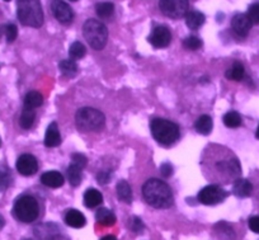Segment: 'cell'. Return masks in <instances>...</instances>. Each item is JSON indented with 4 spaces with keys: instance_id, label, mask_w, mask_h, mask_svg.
Returning <instances> with one entry per match:
<instances>
[{
    "instance_id": "37",
    "label": "cell",
    "mask_w": 259,
    "mask_h": 240,
    "mask_svg": "<svg viewBox=\"0 0 259 240\" xmlns=\"http://www.w3.org/2000/svg\"><path fill=\"white\" fill-rule=\"evenodd\" d=\"M131 229H133L135 232L143 231L144 224L143 221H141V219H139V217H134V219L131 220Z\"/></svg>"
},
{
    "instance_id": "7",
    "label": "cell",
    "mask_w": 259,
    "mask_h": 240,
    "mask_svg": "<svg viewBox=\"0 0 259 240\" xmlns=\"http://www.w3.org/2000/svg\"><path fill=\"white\" fill-rule=\"evenodd\" d=\"M159 7L164 16L178 19L188 13V0H159Z\"/></svg>"
},
{
    "instance_id": "22",
    "label": "cell",
    "mask_w": 259,
    "mask_h": 240,
    "mask_svg": "<svg viewBox=\"0 0 259 240\" xmlns=\"http://www.w3.org/2000/svg\"><path fill=\"white\" fill-rule=\"evenodd\" d=\"M117 196L124 204H130L133 201V191H131V187L126 181H119L117 183Z\"/></svg>"
},
{
    "instance_id": "21",
    "label": "cell",
    "mask_w": 259,
    "mask_h": 240,
    "mask_svg": "<svg viewBox=\"0 0 259 240\" xmlns=\"http://www.w3.org/2000/svg\"><path fill=\"white\" fill-rule=\"evenodd\" d=\"M96 219L104 226H112L116 224V215L108 209H99L96 214Z\"/></svg>"
},
{
    "instance_id": "10",
    "label": "cell",
    "mask_w": 259,
    "mask_h": 240,
    "mask_svg": "<svg viewBox=\"0 0 259 240\" xmlns=\"http://www.w3.org/2000/svg\"><path fill=\"white\" fill-rule=\"evenodd\" d=\"M148 41L155 49H165L171 41V33L165 26H156L149 36Z\"/></svg>"
},
{
    "instance_id": "11",
    "label": "cell",
    "mask_w": 259,
    "mask_h": 240,
    "mask_svg": "<svg viewBox=\"0 0 259 240\" xmlns=\"http://www.w3.org/2000/svg\"><path fill=\"white\" fill-rule=\"evenodd\" d=\"M16 167L19 174L24 177H29L37 173V171H38V162H37V159L33 155L23 154L18 157Z\"/></svg>"
},
{
    "instance_id": "36",
    "label": "cell",
    "mask_w": 259,
    "mask_h": 240,
    "mask_svg": "<svg viewBox=\"0 0 259 240\" xmlns=\"http://www.w3.org/2000/svg\"><path fill=\"white\" fill-rule=\"evenodd\" d=\"M97 181H98L99 184H107L111 181V173L107 171L99 172L98 176H97Z\"/></svg>"
},
{
    "instance_id": "2",
    "label": "cell",
    "mask_w": 259,
    "mask_h": 240,
    "mask_svg": "<svg viewBox=\"0 0 259 240\" xmlns=\"http://www.w3.org/2000/svg\"><path fill=\"white\" fill-rule=\"evenodd\" d=\"M17 14L23 26L39 28L44 24V12L39 0H17Z\"/></svg>"
},
{
    "instance_id": "15",
    "label": "cell",
    "mask_w": 259,
    "mask_h": 240,
    "mask_svg": "<svg viewBox=\"0 0 259 240\" xmlns=\"http://www.w3.org/2000/svg\"><path fill=\"white\" fill-rule=\"evenodd\" d=\"M61 142V135L59 132V127L55 122L49 125L46 130V135H45V145L47 147H55L60 145Z\"/></svg>"
},
{
    "instance_id": "44",
    "label": "cell",
    "mask_w": 259,
    "mask_h": 240,
    "mask_svg": "<svg viewBox=\"0 0 259 240\" xmlns=\"http://www.w3.org/2000/svg\"><path fill=\"white\" fill-rule=\"evenodd\" d=\"M256 137L259 139V126H258V130H256Z\"/></svg>"
},
{
    "instance_id": "41",
    "label": "cell",
    "mask_w": 259,
    "mask_h": 240,
    "mask_svg": "<svg viewBox=\"0 0 259 240\" xmlns=\"http://www.w3.org/2000/svg\"><path fill=\"white\" fill-rule=\"evenodd\" d=\"M4 225H6V220H4V217L2 216V215H0V230L3 229Z\"/></svg>"
},
{
    "instance_id": "30",
    "label": "cell",
    "mask_w": 259,
    "mask_h": 240,
    "mask_svg": "<svg viewBox=\"0 0 259 240\" xmlns=\"http://www.w3.org/2000/svg\"><path fill=\"white\" fill-rule=\"evenodd\" d=\"M87 50L84 47L83 44L80 42H74L73 45L69 49V56H70L71 60H80L85 56Z\"/></svg>"
},
{
    "instance_id": "19",
    "label": "cell",
    "mask_w": 259,
    "mask_h": 240,
    "mask_svg": "<svg viewBox=\"0 0 259 240\" xmlns=\"http://www.w3.org/2000/svg\"><path fill=\"white\" fill-rule=\"evenodd\" d=\"M213 122L212 118L207 114H203V116L198 117V119L194 124V127H196V131L201 135H208L212 131Z\"/></svg>"
},
{
    "instance_id": "12",
    "label": "cell",
    "mask_w": 259,
    "mask_h": 240,
    "mask_svg": "<svg viewBox=\"0 0 259 240\" xmlns=\"http://www.w3.org/2000/svg\"><path fill=\"white\" fill-rule=\"evenodd\" d=\"M52 13L55 18L61 23H70L74 18V13L68 4L62 2V0H52L51 3Z\"/></svg>"
},
{
    "instance_id": "3",
    "label": "cell",
    "mask_w": 259,
    "mask_h": 240,
    "mask_svg": "<svg viewBox=\"0 0 259 240\" xmlns=\"http://www.w3.org/2000/svg\"><path fill=\"white\" fill-rule=\"evenodd\" d=\"M151 134L159 144L164 146L174 144L179 139V127L165 118H154L150 125Z\"/></svg>"
},
{
    "instance_id": "6",
    "label": "cell",
    "mask_w": 259,
    "mask_h": 240,
    "mask_svg": "<svg viewBox=\"0 0 259 240\" xmlns=\"http://www.w3.org/2000/svg\"><path fill=\"white\" fill-rule=\"evenodd\" d=\"M83 34L89 46L93 47L94 50L103 49L107 44V39H108L107 27L98 19H88L84 23Z\"/></svg>"
},
{
    "instance_id": "27",
    "label": "cell",
    "mask_w": 259,
    "mask_h": 240,
    "mask_svg": "<svg viewBox=\"0 0 259 240\" xmlns=\"http://www.w3.org/2000/svg\"><path fill=\"white\" fill-rule=\"evenodd\" d=\"M218 167L220 168V171L228 172V174H230V176L238 177L240 174V166H239L238 160L235 159L221 162V163H218Z\"/></svg>"
},
{
    "instance_id": "9",
    "label": "cell",
    "mask_w": 259,
    "mask_h": 240,
    "mask_svg": "<svg viewBox=\"0 0 259 240\" xmlns=\"http://www.w3.org/2000/svg\"><path fill=\"white\" fill-rule=\"evenodd\" d=\"M34 235L38 240H66L61 229L52 222L38 225L34 229Z\"/></svg>"
},
{
    "instance_id": "16",
    "label": "cell",
    "mask_w": 259,
    "mask_h": 240,
    "mask_svg": "<svg viewBox=\"0 0 259 240\" xmlns=\"http://www.w3.org/2000/svg\"><path fill=\"white\" fill-rule=\"evenodd\" d=\"M65 222L69 226L74 227V229H80V227H83L85 225L87 220L85 216L80 211H78V210H70V211H68V214L65 215Z\"/></svg>"
},
{
    "instance_id": "29",
    "label": "cell",
    "mask_w": 259,
    "mask_h": 240,
    "mask_svg": "<svg viewBox=\"0 0 259 240\" xmlns=\"http://www.w3.org/2000/svg\"><path fill=\"white\" fill-rule=\"evenodd\" d=\"M114 12V6L108 2H104V3L97 4L96 7V13L99 18H108L113 14Z\"/></svg>"
},
{
    "instance_id": "33",
    "label": "cell",
    "mask_w": 259,
    "mask_h": 240,
    "mask_svg": "<svg viewBox=\"0 0 259 240\" xmlns=\"http://www.w3.org/2000/svg\"><path fill=\"white\" fill-rule=\"evenodd\" d=\"M246 16L250 19L251 23L259 24V3H255L253 4V6L249 7V11Z\"/></svg>"
},
{
    "instance_id": "31",
    "label": "cell",
    "mask_w": 259,
    "mask_h": 240,
    "mask_svg": "<svg viewBox=\"0 0 259 240\" xmlns=\"http://www.w3.org/2000/svg\"><path fill=\"white\" fill-rule=\"evenodd\" d=\"M224 124L225 126L230 127V129H236L241 125V117L238 112H228V113L224 116Z\"/></svg>"
},
{
    "instance_id": "17",
    "label": "cell",
    "mask_w": 259,
    "mask_h": 240,
    "mask_svg": "<svg viewBox=\"0 0 259 240\" xmlns=\"http://www.w3.org/2000/svg\"><path fill=\"white\" fill-rule=\"evenodd\" d=\"M102 202H103V196L97 189L89 188L84 193V205L87 207H89V209H96V207L101 206Z\"/></svg>"
},
{
    "instance_id": "35",
    "label": "cell",
    "mask_w": 259,
    "mask_h": 240,
    "mask_svg": "<svg viewBox=\"0 0 259 240\" xmlns=\"http://www.w3.org/2000/svg\"><path fill=\"white\" fill-rule=\"evenodd\" d=\"M71 159H73V164L78 166L79 168H81V169L85 168V166H87V157L84 156L83 154H79V152H76V154H73Z\"/></svg>"
},
{
    "instance_id": "8",
    "label": "cell",
    "mask_w": 259,
    "mask_h": 240,
    "mask_svg": "<svg viewBox=\"0 0 259 240\" xmlns=\"http://www.w3.org/2000/svg\"><path fill=\"white\" fill-rule=\"evenodd\" d=\"M226 197H228V192L225 189L212 184V186H207L201 189L198 193V201L207 206H213L223 202Z\"/></svg>"
},
{
    "instance_id": "34",
    "label": "cell",
    "mask_w": 259,
    "mask_h": 240,
    "mask_svg": "<svg viewBox=\"0 0 259 240\" xmlns=\"http://www.w3.org/2000/svg\"><path fill=\"white\" fill-rule=\"evenodd\" d=\"M4 34H6V37H7V41H8L9 44H12V42L16 41L17 36H18V31H17V27L14 26V24H8V26H6V31H4Z\"/></svg>"
},
{
    "instance_id": "32",
    "label": "cell",
    "mask_w": 259,
    "mask_h": 240,
    "mask_svg": "<svg viewBox=\"0 0 259 240\" xmlns=\"http://www.w3.org/2000/svg\"><path fill=\"white\" fill-rule=\"evenodd\" d=\"M183 45L186 49L192 50V51H196V50H198L201 46H202V41L196 36H189L184 39Z\"/></svg>"
},
{
    "instance_id": "1",
    "label": "cell",
    "mask_w": 259,
    "mask_h": 240,
    "mask_svg": "<svg viewBox=\"0 0 259 240\" xmlns=\"http://www.w3.org/2000/svg\"><path fill=\"white\" fill-rule=\"evenodd\" d=\"M144 198L150 206L156 209H168L173 205V193L165 182L151 178L143 187Z\"/></svg>"
},
{
    "instance_id": "23",
    "label": "cell",
    "mask_w": 259,
    "mask_h": 240,
    "mask_svg": "<svg viewBox=\"0 0 259 240\" xmlns=\"http://www.w3.org/2000/svg\"><path fill=\"white\" fill-rule=\"evenodd\" d=\"M59 67L65 76L74 77L76 74H78V65H76V62L71 59L62 60V61L59 64Z\"/></svg>"
},
{
    "instance_id": "4",
    "label": "cell",
    "mask_w": 259,
    "mask_h": 240,
    "mask_svg": "<svg viewBox=\"0 0 259 240\" xmlns=\"http://www.w3.org/2000/svg\"><path fill=\"white\" fill-rule=\"evenodd\" d=\"M76 126L83 132L98 131L104 126L106 117L101 111L91 107H84L76 112L75 116Z\"/></svg>"
},
{
    "instance_id": "28",
    "label": "cell",
    "mask_w": 259,
    "mask_h": 240,
    "mask_svg": "<svg viewBox=\"0 0 259 240\" xmlns=\"http://www.w3.org/2000/svg\"><path fill=\"white\" fill-rule=\"evenodd\" d=\"M34 118H36V113H34V109H28L24 108L23 112L21 114V119H19V124L23 129L28 130L33 126Z\"/></svg>"
},
{
    "instance_id": "38",
    "label": "cell",
    "mask_w": 259,
    "mask_h": 240,
    "mask_svg": "<svg viewBox=\"0 0 259 240\" xmlns=\"http://www.w3.org/2000/svg\"><path fill=\"white\" fill-rule=\"evenodd\" d=\"M160 173H161V176L165 177V178H168V177H170L171 174H173V167H171L169 163L161 164Z\"/></svg>"
},
{
    "instance_id": "46",
    "label": "cell",
    "mask_w": 259,
    "mask_h": 240,
    "mask_svg": "<svg viewBox=\"0 0 259 240\" xmlns=\"http://www.w3.org/2000/svg\"><path fill=\"white\" fill-rule=\"evenodd\" d=\"M4 2H11V0H4Z\"/></svg>"
},
{
    "instance_id": "20",
    "label": "cell",
    "mask_w": 259,
    "mask_h": 240,
    "mask_svg": "<svg viewBox=\"0 0 259 240\" xmlns=\"http://www.w3.org/2000/svg\"><path fill=\"white\" fill-rule=\"evenodd\" d=\"M251 191H253V186L246 179H236L235 183H234L233 192L235 196L248 197L251 193Z\"/></svg>"
},
{
    "instance_id": "40",
    "label": "cell",
    "mask_w": 259,
    "mask_h": 240,
    "mask_svg": "<svg viewBox=\"0 0 259 240\" xmlns=\"http://www.w3.org/2000/svg\"><path fill=\"white\" fill-rule=\"evenodd\" d=\"M6 182H7V177L4 176L3 173H0V188H2V187H3V188L6 187V184H7Z\"/></svg>"
},
{
    "instance_id": "25",
    "label": "cell",
    "mask_w": 259,
    "mask_h": 240,
    "mask_svg": "<svg viewBox=\"0 0 259 240\" xmlns=\"http://www.w3.org/2000/svg\"><path fill=\"white\" fill-rule=\"evenodd\" d=\"M68 179L71 186H79L81 183V179H83V169L71 163L68 168Z\"/></svg>"
},
{
    "instance_id": "13",
    "label": "cell",
    "mask_w": 259,
    "mask_h": 240,
    "mask_svg": "<svg viewBox=\"0 0 259 240\" xmlns=\"http://www.w3.org/2000/svg\"><path fill=\"white\" fill-rule=\"evenodd\" d=\"M251 22L246 14H236L231 21V28L238 36L245 37L251 28Z\"/></svg>"
},
{
    "instance_id": "18",
    "label": "cell",
    "mask_w": 259,
    "mask_h": 240,
    "mask_svg": "<svg viewBox=\"0 0 259 240\" xmlns=\"http://www.w3.org/2000/svg\"><path fill=\"white\" fill-rule=\"evenodd\" d=\"M186 23L188 26V28L191 29H198L203 23H205V16H203L201 12L193 11V12H188L186 14Z\"/></svg>"
},
{
    "instance_id": "39",
    "label": "cell",
    "mask_w": 259,
    "mask_h": 240,
    "mask_svg": "<svg viewBox=\"0 0 259 240\" xmlns=\"http://www.w3.org/2000/svg\"><path fill=\"white\" fill-rule=\"evenodd\" d=\"M249 227L253 232L259 234V216H253L249 219Z\"/></svg>"
},
{
    "instance_id": "26",
    "label": "cell",
    "mask_w": 259,
    "mask_h": 240,
    "mask_svg": "<svg viewBox=\"0 0 259 240\" xmlns=\"http://www.w3.org/2000/svg\"><path fill=\"white\" fill-rule=\"evenodd\" d=\"M42 103H44V98H42L41 93H38V92H29L26 98H24V108L36 109Z\"/></svg>"
},
{
    "instance_id": "43",
    "label": "cell",
    "mask_w": 259,
    "mask_h": 240,
    "mask_svg": "<svg viewBox=\"0 0 259 240\" xmlns=\"http://www.w3.org/2000/svg\"><path fill=\"white\" fill-rule=\"evenodd\" d=\"M4 31H6V27L0 26V37H2V34L4 33Z\"/></svg>"
},
{
    "instance_id": "24",
    "label": "cell",
    "mask_w": 259,
    "mask_h": 240,
    "mask_svg": "<svg viewBox=\"0 0 259 240\" xmlns=\"http://www.w3.org/2000/svg\"><path fill=\"white\" fill-rule=\"evenodd\" d=\"M244 75H245V70H244L243 64L239 61L234 62L233 66L226 71V77H228L229 80H235V82L243 80Z\"/></svg>"
},
{
    "instance_id": "14",
    "label": "cell",
    "mask_w": 259,
    "mask_h": 240,
    "mask_svg": "<svg viewBox=\"0 0 259 240\" xmlns=\"http://www.w3.org/2000/svg\"><path fill=\"white\" fill-rule=\"evenodd\" d=\"M41 182L44 186L46 187H51V188H59L64 184L65 179L64 176L61 173L56 171H50L46 172L41 176Z\"/></svg>"
},
{
    "instance_id": "45",
    "label": "cell",
    "mask_w": 259,
    "mask_h": 240,
    "mask_svg": "<svg viewBox=\"0 0 259 240\" xmlns=\"http://www.w3.org/2000/svg\"><path fill=\"white\" fill-rule=\"evenodd\" d=\"M70 2H78V0H70Z\"/></svg>"
},
{
    "instance_id": "5",
    "label": "cell",
    "mask_w": 259,
    "mask_h": 240,
    "mask_svg": "<svg viewBox=\"0 0 259 240\" xmlns=\"http://www.w3.org/2000/svg\"><path fill=\"white\" fill-rule=\"evenodd\" d=\"M13 215L19 221L24 224H31L34 220H37L39 215L38 202L33 196L23 194L17 198L13 207Z\"/></svg>"
},
{
    "instance_id": "42",
    "label": "cell",
    "mask_w": 259,
    "mask_h": 240,
    "mask_svg": "<svg viewBox=\"0 0 259 240\" xmlns=\"http://www.w3.org/2000/svg\"><path fill=\"white\" fill-rule=\"evenodd\" d=\"M101 240H117L116 236H113V235H107V236L102 237Z\"/></svg>"
},
{
    "instance_id": "47",
    "label": "cell",
    "mask_w": 259,
    "mask_h": 240,
    "mask_svg": "<svg viewBox=\"0 0 259 240\" xmlns=\"http://www.w3.org/2000/svg\"><path fill=\"white\" fill-rule=\"evenodd\" d=\"M24 240H31V239H24Z\"/></svg>"
}]
</instances>
